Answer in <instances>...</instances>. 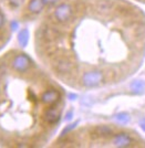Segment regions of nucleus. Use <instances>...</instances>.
Instances as JSON below:
<instances>
[{
  "instance_id": "1",
  "label": "nucleus",
  "mask_w": 145,
  "mask_h": 148,
  "mask_svg": "<svg viewBox=\"0 0 145 148\" xmlns=\"http://www.w3.org/2000/svg\"><path fill=\"white\" fill-rule=\"evenodd\" d=\"M104 82H105V73L99 69H92L85 71L81 76L82 85L88 88L100 86Z\"/></svg>"
},
{
  "instance_id": "2",
  "label": "nucleus",
  "mask_w": 145,
  "mask_h": 148,
  "mask_svg": "<svg viewBox=\"0 0 145 148\" xmlns=\"http://www.w3.org/2000/svg\"><path fill=\"white\" fill-rule=\"evenodd\" d=\"M74 14V8L71 3L64 2L56 8L54 10V18L59 23H67L72 19Z\"/></svg>"
},
{
  "instance_id": "3",
  "label": "nucleus",
  "mask_w": 145,
  "mask_h": 148,
  "mask_svg": "<svg viewBox=\"0 0 145 148\" xmlns=\"http://www.w3.org/2000/svg\"><path fill=\"white\" fill-rule=\"evenodd\" d=\"M32 66V60L23 53L17 54L11 61V68L17 73H25Z\"/></svg>"
},
{
  "instance_id": "4",
  "label": "nucleus",
  "mask_w": 145,
  "mask_h": 148,
  "mask_svg": "<svg viewBox=\"0 0 145 148\" xmlns=\"http://www.w3.org/2000/svg\"><path fill=\"white\" fill-rule=\"evenodd\" d=\"M53 68L58 74L69 75V74L73 73L74 64L70 61L68 58H59L56 61V63L53 64Z\"/></svg>"
},
{
  "instance_id": "5",
  "label": "nucleus",
  "mask_w": 145,
  "mask_h": 148,
  "mask_svg": "<svg viewBox=\"0 0 145 148\" xmlns=\"http://www.w3.org/2000/svg\"><path fill=\"white\" fill-rule=\"evenodd\" d=\"M134 143V139L132 138V136L127 133H119L116 135L113 136V139H112V144L113 146L119 148H127L131 147L132 144Z\"/></svg>"
},
{
  "instance_id": "6",
  "label": "nucleus",
  "mask_w": 145,
  "mask_h": 148,
  "mask_svg": "<svg viewBox=\"0 0 145 148\" xmlns=\"http://www.w3.org/2000/svg\"><path fill=\"white\" fill-rule=\"evenodd\" d=\"M42 117L47 123L50 124V125L57 124L60 121V117H61V108H59L56 105H52L43 112Z\"/></svg>"
},
{
  "instance_id": "7",
  "label": "nucleus",
  "mask_w": 145,
  "mask_h": 148,
  "mask_svg": "<svg viewBox=\"0 0 145 148\" xmlns=\"http://www.w3.org/2000/svg\"><path fill=\"white\" fill-rule=\"evenodd\" d=\"M61 96H60V93L58 92L57 90L54 88H50V90H47L41 94V102L44 105H48V106H52V105H57L58 102L60 101Z\"/></svg>"
},
{
  "instance_id": "8",
  "label": "nucleus",
  "mask_w": 145,
  "mask_h": 148,
  "mask_svg": "<svg viewBox=\"0 0 145 148\" xmlns=\"http://www.w3.org/2000/svg\"><path fill=\"white\" fill-rule=\"evenodd\" d=\"M44 6L43 0H30L28 3V10L33 14H38L43 10Z\"/></svg>"
},
{
  "instance_id": "9",
  "label": "nucleus",
  "mask_w": 145,
  "mask_h": 148,
  "mask_svg": "<svg viewBox=\"0 0 145 148\" xmlns=\"http://www.w3.org/2000/svg\"><path fill=\"white\" fill-rule=\"evenodd\" d=\"M94 134L98 137H110L113 135V130L110 126H98L94 130Z\"/></svg>"
},
{
  "instance_id": "10",
  "label": "nucleus",
  "mask_w": 145,
  "mask_h": 148,
  "mask_svg": "<svg viewBox=\"0 0 145 148\" xmlns=\"http://www.w3.org/2000/svg\"><path fill=\"white\" fill-rule=\"evenodd\" d=\"M131 90L134 94H144L145 93V82L142 80L134 81L131 84Z\"/></svg>"
},
{
  "instance_id": "11",
  "label": "nucleus",
  "mask_w": 145,
  "mask_h": 148,
  "mask_svg": "<svg viewBox=\"0 0 145 148\" xmlns=\"http://www.w3.org/2000/svg\"><path fill=\"white\" fill-rule=\"evenodd\" d=\"M29 42V31L27 29H22L18 34V43L20 47L25 48Z\"/></svg>"
},
{
  "instance_id": "12",
  "label": "nucleus",
  "mask_w": 145,
  "mask_h": 148,
  "mask_svg": "<svg viewBox=\"0 0 145 148\" xmlns=\"http://www.w3.org/2000/svg\"><path fill=\"white\" fill-rule=\"evenodd\" d=\"M96 9H98L100 12H109V11L112 9V2H110V1H107V0L99 1L98 5H96Z\"/></svg>"
},
{
  "instance_id": "13",
  "label": "nucleus",
  "mask_w": 145,
  "mask_h": 148,
  "mask_svg": "<svg viewBox=\"0 0 145 148\" xmlns=\"http://www.w3.org/2000/svg\"><path fill=\"white\" fill-rule=\"evenodd\" d=\"M114 119L118 122L119 124H122V125H124V124H127L130 122V115L127 114V113H119L118 115H115V117Z\"/></svg>"
},
{
  "instance_id": "14",
  "label": "nucleus",
  "mask_w": 145,
  "mask_h": 148,
  "mask_svg": "<svg viewBox=\"0 0 145 148\" xmlns=\"http://www.w3.org/2000/svg\"><path fill=\"white\" fill-rule=\"evenodd\" d=\"M76 123H74V124H72V125H70L69 127L64 128V130H63V132H62V134H61V137H63V136H65V134H67V133H69V132H70L71 130H73V128L76 127Z\"/></svg>"
},
{
  "instance_id": "15",
  "label": "nucleus",
  "mask_w": 145,
  "mask_h": 148,
  "mask_svg": "<svg viewBox=\"0 0 145 148\" xmlns=\"http://www.w3.org/2000/svg\"><path fill=\"white\" fill-rule=\"evenodd\" d=\"M59 1H60V0H43V2L45 6H53V5L58 3Z\"/></svg>"
},
{
  "instance_id": "16",
  "label": "nucleus",
  "mask_w": 145,
  "mask_h": 148,
  "mask_svg": "<svg viewBox=\"0 0 145 148\" xmlns=\"http://www.w3.org/2000/svg\"><path fill=\"white\" fill-rule=\"evenodd\" d=\"M5 22H6V18L3 16V13L0 11V30L2 29V27L5 25Z\"/></svg>"
},
{
  "instance_id": "17",
  "label": "nucleus",
  "mask_w": 145,
  "mask_h": 148,
  "mask_svg": "<svg viewBox=\"0 0 145 148\" xmlns=\"http://www.w3.org/2000/svg\"><path fill=\"white\" fill-rule=\"evenodd\" d=\"M18 27H19L18 22H16V21L11 22V29H12V30H17V29H18Z\"/></svg>"
},
{
  "instance_id": "18",
  "label": "nucleus",
  "mask_w": 145,
  "mask_h": 148,
  "mask_svg": "<svg viewBox=\"0 0 145 148\" xmlns=\"http://www.w3.org/2000/svg\"><path fill=\"white\" fill-rule=\"evenodd\" d=\"M20 1H21V0H10V2H12V3H14L16 6H18V5H19Z\"/></svg>"
},
{
  "instance_id": "19",
  "label": "nucleus",
  "mask_w": 145,
  "mask_h": 148,
  "mask_svg": "<svg viewBox=\"0 0 145 148\" xmlns=\"http://www.w3.org/2000/svg\"><path fill=\"white\" fill-rule=\"evenodd\" d=\"M78 96H76V94H69V99H76Z\"/></svg>"
},
{
  "instance_id": "20",
  "label": "nucleus",
  "mask_w": 145,
  "mask_h": 148,
  "mask_svg": "<svg viewBox=\"0 0 145 148\" xmlns=\"http://www.w3.org/2000/svg\"><path fill=\"white\" fill-rule=\"evenodd\" d=\"M141 128L145 132V121H142V122H141Z\"/></svg>"
},
{
  "instance_id": "21",
  "label": "nucleus",
  "mask_w": 145,
  "mask_h": 148,
  "mask_svg": "<svg viewBox=\"0 0 145 148\" xmlns=\"http://www.w3.org/2000/svg\"><path fill=\"white\" fill-rule=\"evenodd\" d=\"M71 118H72V112H70V113H68V114H67V119H68V121H70Z\"/></svg>"
}]
</instances>
